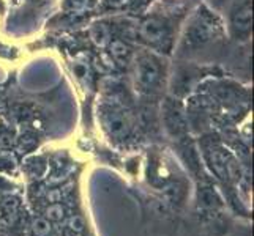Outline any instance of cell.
Wrapping results in <instances>:
<instances>
[{"label": "cell", "instance_id": "obj_1", "mask_svg": "<svg viewBox=\"0 0 254 236\" xmlns=\"http://www.w3.org/2000/svg\"><path fill=\"white\" fill-rule=\"evenodd\" d=\"M164 63L153 52H141L133 62V82L137 92L150 94L160 89L164 79Z\"/></svg>", "mask_w": 254, "mask_h": 236}, {"label": "cell", "instance_id": "obj_2", "mask_svg": "<svg viewBox=\"0 0 254 236\" xmlns=\"http://www.w3.org/2000/svg\"><path fill=\"white\" fill-rule=\"evenodd\" d=\"M139 38L150 47L169 50L172 43V29L169 22L160 16H148L139 25Z\"/></svg>", "mask_w": 254, "mask_h": 236}, {"label": "cell", "instance_id": "obj_3", "mask_svg": "<svg viewBox=\"0 0 254 236\" xmlns=\"http://www.w3.org/2000/svg\"><path fill=\"white\" fill-rule=\"evenodd\" d=\"M218 32H220V24L215 19V16L202 10L192 17L191 24L188 25L185 43L190 47L204 46L216 37Z\"/></svg>", "mask_w": 254, "mask_h": 236}, {"label": "cell", "instance_id": "obj_4", "mask_svg": "<svg viewBox=\"0 0 254 236\" xmlns=\"http://www.w3.org/2000/svg\"><path fill=\"white\" fill-rule=\"evenodd\" d=\"M101 118L104 129L108 131L111 137L125 139L129 136L133 123H131L129 113L124 107L117 106V104H108L101 110Z\"/></svg>", "mask_w": 254, "mask_h": 236}, {"label": "cell", "instance_id": "obj_5", "mask_svg": "<svg viewBox=\"0 0 254 236\" xmlns=\"http://www.w3.org/2000/svg\"><path fill=\"white\" fill-rule=\"evenodd\" d=\"M231 33L235 40H248L251 33V0H235L229 13Z\"/></svg>", "mask_w": 254, "mask_h": 236}, {"label": "cell", "instance_id": "obj_6", "mask_svg": "<svg viewBox=\"0 0 254 236\" xmlns=\"http://www.w3.org/2000/svg\"><path fill=\"white\" fill-rule=\"evenodd\" d=\"M163 115H164V123L171 133L175 134H182L187 131V120H185V113L179 102L175 101H168L164 104L163 109Z\"/></svg>", "mask_w": 254, "mask_h": 236}, {"label": "cell", "instance_id": "obj_7", "mask_svg": "<svg viewBox=\"0 0 254 236\" xmlns=\"http://www.w3.org/2000/svg\"><path fill=\"white\" fill-rule=\"evenodd\" d=\"M109 54H111V58L119 66H127L128 63H131V58H133V49H131L128 43L122 40H111Z\"/></svg>", "mask_w": 254, "mask_h": 236}, {"label": "cell", "instance_id": "obj_8", "mask_svg": "<svg viewBox=\"0 0 254 236\" xmlns=\"http://www.w3.org/2000/svg\"><path fill=\"white\" fill-rule=\"evenodd\" d=\"M207 159L212 162V169L220 175L221 178H226L227 173H229L231 169V161L227 159V154L218 146H212L207 148Z\"/></svg>", "mask_w": 254, "mask_h": 236}, {"label": "cell", "instance_id": "obj_9", "mask_svg": "<svg viewBox=\"0 0 254 236\" xmlns=\"http://www.w3.org/2000/svg\"><path fill=\"white\" fill-rule=\"evenodd\" d=\"M33 232L37 233V235H46L48 232H49V227H48V224L45 222V221H37L33 224Z\"/></svg>", "mask_w": 254, "mask_h": 236}, {"label": "cell", "instance_id": "obj_10", "mask_svg": "<svg viewBox=\"0 0 254 236\" xmlns=\"http://www.w3.org/2000/svg\"><path fill=\"white\" fill-rule=\"evenodd\" d=\"M129 2L131 0H104V3H106L108 8H122Z\"/></svg>", "mask_w": 254, "mask_h": 236}, {"label": "cell", "instance_id": "obj_11", "mask_svg": "<svg viewBox=\"0 0 254 236\" xmlns=\"http://www.w3.org/2000/svg\"><path fill=\"white\" fill-rule=\"evenodd\" d=\"M131 2H133V8H141L148 2V0H131Z\"/></svg>", "mask_w": 254, "mask_h": 236}]
</instances>
